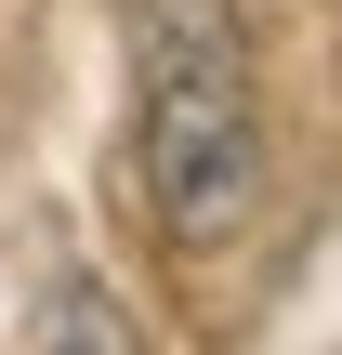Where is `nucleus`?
Instances as JSON below:
<instances>
[{
  "label": "nucleus",
  "instance_id": "nucleus-1",
  "mask_svg": "<svg viewBox=\"0 0 342 355\" xmlns=\"http://www.w3.org/2000/svg\"><path fill=\"white\" fill-rule=\"evenodd\" d=\"M132 158L171 250H224L264 211V105L237 0H132Z\"/></svg>",
  "mask_w": 342,
  "mask_h": 355
}]
</instances>
